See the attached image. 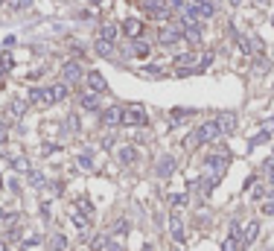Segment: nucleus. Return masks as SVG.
<instances>
[{
  "label": "nucleus",
  "instance_id": "nucleus-1",
  "mask_svg": "<svg viewBox=\"0 0 274 251\" xmlns=\"http://www.w3.org/2000/svg\"><path fill=\"white\" fill-rule=\"evenodd\" d=\"M181 38H184V27H181V24H169V21H166V24L157 30V41H160L163 47H172V44H178Z\"/></svg>",
  "mask_w": 274,
  "mask_h": 251
},
{
  "label": "nucleus",
  "instance_id": "nucleus-2",
  "mask_svg": "<svg viewBox=\"0 0 274 251\" xmlns=\"http://www.w3.org/2000/svg\"><path fill=\"white\" fill-rule=\"evenodd\" d=\"M120 126H146V111L140 105H128L120 114Z\"/></svg>",
  "mask_w": 274,
  "mask_h": 251
},
{
  "label": "nucleus",
  "instance_id": "nucleus-3",
  "mask_svg": "<svg viewBox=\"0 0 274 251\" xmlns=\"http://www.w3.org/2000/svg\"><path fill=\"white\" fill-rule=\"evenodd\" d=\"M219 134H222V131H219V123H216V120H207V123H201L196 128L193 137H196V143H210V140H216Z\"/></svg>",
  "mask_w": 274,
  "mask_h": 251
},
{
  "label": "nucleus",
  "instance_id": "nucleus-4",
  "mask_svg": "<svg viewBox=\"0 0 274 251\" xmlns=\"http://www.w3.org/2000/svg\"><path fill=\"white\" fill-rule=\"evenodd\" d=\"M228 164H231V155L225 152V149H219L213 155H207V167L213 169V175H222L225 169H228Z\"/></svg>",
  "mask_w": 274,
  "mask_h": 251
},
{
  "label": "nucleus",
  "instance_id": "nucleus-5",
  "mask_svg": "<svg viewBox=\"0 0 274 251\" xmlns=\"http://www.w3.org/2000/svg\"><path fill=\"white\" fill-rule=\"evenodd\" d=\"M93 53H96V56H102V59H114V56H117V41L96 38V41H93Z\"/></svg>",
  "mask_w": 274,
  "mask_h": 251
},
{
  "label": "nucleus",
  "instance_id": "nucleus-6",
  "mask_svg": "<svg viewBox=\"0 0 274 251\" xmlns=\"http://www.w3.org/2000/svg\"><path fill=\"white\" fill-rule=\"evenodd\" d=\"M61 76H64V82L67 85H76V82H82V67H79V62H64V67H61Z\"/></svg>",
  "mask_w": 274,
  "mask_h": 251
},
{
  "label": "nucleus",
  "instance_id": "nucleus-7",
  "mask_svg": "<svg viewBox=\"0 0 274 251\" xmlns=\"http://www.w3.org/2000/svg\"><path fill=\"white\" fill-rule=\"evenodd\" d=\"M85 82H88V88H91L93 94H105V91H108V82H105V76H102L99 70H91V73L85 76Z\"/></svg>",
  "mask_w": 274,
  "mask_h": 251
},
{
  "label": "nucleus",
  "instance_id": "nucleus-8",
  "mask_svg": "<svg viewBox=\"0 0 274 251\" xmlns=\"http://www.w3.org/2000/svg\"><path fill=\"white\" fill-rule=\"evenodd\" d=\"M184 38H187V44H190V47H198V44L204 41L201 27H198V24H187V27H184Z\"/></svg>",
  "mask_w": 274,
  "mask_h": 251
},
{
  "label": "nucleus",
  "instance_id": "nucleus-9",
  "mask_svg": "<svg viewBox=\"0 0 274 251\" xmlns=\"http://www.w3.org/2000/svg\"><path fill=\"white\" fill-rule=\"evenodd\" d=\"M122 32H125L128 38H140V35H143V21H140V18H125V21H122Z\"/></svg>",
  "mask_w": 274,
  "mask_h": 251
},
{
  "label": "nucleus",
  "instance_id": "nucleus-10",
  "mask_svg": "<svg viewBox=\"0 0 274 251\" xmlns=\"http://www.w3.org/2000/svg\"><path fill=\"white\" fill-rule=\"evenodd\" d=\"M257 237H260V222L251 219L248 225H245V234H242V240H239V243L248 249V246H254V240H257Z\"/></svg>",
  "mask_w": 274,
  "mask_h": 251
},
{
  "label": "nucleus",
  "instance_id": "nucleus-11",
  "mask_svg": "<svg viewBox=\"0 0 274 251\" xmlns=\"http://www.w3.org/2000/svg\"><path fill=\"white\" fill-rule=\"evenodd\" d=\"M172 172H175V158L163 155L160 161H157V175H160V178H169Z\"/></svg>",
  "mask_w": 274,
  "mask_h": 251
},
{
  "label": "nucleus",
  "instance_id": "nucleus-12",
  "mask_svg": "<svg viewBox=\"0 0 274 251\" xmlns=\"http://www.w3.org/2000/svg\"><path fill=\"white\" fill-rule=\"evenodd\" d=\"M27 99H30V102H38V105H53V99H50V88H32Z\"/></svg>",
  "mask_w": 274,
  "mask_h": 251
},
{
  "label": "nucleus",
  "instance_id": "nucleus-13",
  "mask_svg": "<svg viewBox=\"0 0 274 251\" xmlns=\"http://www.w3.org/2000/svg\"><path fill=\"white\" fill-rule=\"evenodd\" d=\"M67 91H70V85H67V82H56V85H50V99H53V105H56V102H64V99H67Z\"/></svg>",
  "mask_w": 274,
  "mask_h": 251
},
{
  "label": "nucleus",
  "instance_id": "nucleus-14",
  "mask_svg": "<svg viewBox=\"0 0 274 251\" xmlns=\"http://www.w3.org/2000/svg\"><path fill=\"white\" fill-rule=\"evenodd\" d=\"M120 114H122L120 105L105 108V111H102V126H120Z\"/></svg>",
  "mask_w": 274,
  "mask_h": 251
},
{
  "label": "nucleus",
  "instance_id": "nucleus-15",
  "mask_svg": "<svg viewBox=\"0 0 274 251\" xmlns=\"http://www.w3.org/2000/svg\"><path fill=\"white\" fill-rule=\"evenodd\" d=\"M216 123H219V131H222V134H231V131L236 128V117H234L231 111H225V114H222Z\"/></svg>",
  "mask_w": 274,
  "mask_h": 251
},
{
  "label": "nucleus",
  "instance_id": "nucleus-16",
  "mask_svg": "<svg viewBox=\"0 0 274 251\" xmlns=\"http://www.w3.org/2000/svg\"><path fill=\"white\" fill-rule=\"evenodd\" d=\"M79 105H82L85 111H99V96L93 94V91H88V94L79 96Z\"/></svg>",
  "mask_w": 274,
  "mask_h": 251
},
{
  "label": "nucleus",
  "instance_id": "nucleus-17",
  "mask_svg": "<svg viewBox=\"0 0 274 251\" xmlns=\"http://www.w3.org/2000/svg\"><path fill=\"white\" fill-rule=\"evenodd\" d=\"M117 35H120V27H117L114 21H108V24H102V27H99V38H108V41H117Z\"/></svg>",
  "mask_w": 274,
  "mask_h": 251
},
{
  "label": "nucleus",
  "instance_id": "nucleus-18",
  "mask_svg": "<svg viewBox=\"0 0 274 251\" xmlns=\"http://www.w3.org/2000/svg\"><path fill=\"white\" fill-rule=\"evenodd\" d=\"M149 50H152V47H149L146 41H140V38H131V53H134L137 59H146V56H149Z\"/></svg>",
  "mask_w": 274,
  "mask_h": 251
},
{
  "label": "nucleus",
  "instance_id": "nucleus-19",
  "mask_svg": "<svg viewBox=\"0 0 274 251\" xmlns=\"http://www.w3.org/2000/svg\"><path fill=\"white\" fill-rule=\"evenodd\" d=\"M27 108H30V99H12L9 114H12V117H24V114H27Z\"/></svg>",
  "mask_w": 274,
  "mask_h": 251
},
{
  "label": "nucleus",
  "instance_id": "nucleus-20",
  "mask_svg": "<svg viewBox=\"0 0 274 251\" xmlns=\"http://www.w3.org/2000/svg\"><path fill=\"white\" fill-rule=\"evenodd\" d=\"M172 237H175V243H184V240H187V234H184V228H181V213H178V210L172 213Z\"/></svg>",
  "mask_w": 274,
  "mask_h": 251
},
{
  "label": "nucleus",
  "instance_id": "nucleus-21",
  "mask_svg": "<svg viewBox=\"0 0 274 251\" xmlns=\"http://www.w3.org/2000/svg\"><path fill=\"white\" fill-rule=\"evenodd\" d=\"M198 15H201V21H210L216 15V3H210V0H201L198 3Z\"/></svg>",
  "mask_w": 274,
  "mask_h": 251
},
{
  "label": "nucleus",
  "instance_id": "nucleus-22",
  "mask_svg": "<svg viewBox=\"0 0 274 251\" xmlns=\"http://www.w3.org/2000/svg\"><path fill=\"white\" fill-rule=\"evenodd\" d=\"M70 219H73V225H76V228H82V231L88 228V216H85V213H82V210H79L76 205L70 208Z\"/></svg>",
  "mask_w": 274,
  "mask_h": 251
},
{
  "label": "nucleus",
  "instance_id": "nucleus-23",
  "mask_svg": "<svg viewBox=\"0 0 274 251\" xmlns=\"http://www.w3.org/2000/svg\"><path fill=\"white\" fill-rule=\"evenodd\" d=\"M117 158H120V164H134V158H137V149H134V146H122Z\"/></svg>",
  "mask_w": 274,
  "mask_h": 251
},
{
  "label": "nucleus",
  "instance_id": "nucleus-24",
  "mask_svg": "<svg viewBox=\"0 0 274 251\" xmlns=\"http://www.w3.org/2000/svg\"><path fill=\"white\" fill-rule=\"evenodd\" d=\"M169 205H172L175 210H181L184 205H187V193H172V196H169Z\"/></svg>",
  "mask_w": 274,
  "mask_h": 251
},
{
  "label": "nucleus",
  "instance_id": "nucleus-25",
  "mask_svg": "<svg viewBox=\"0 0 274 251\" xmlns=\"http://www.w3.org/2000/svg\"><path fill=\"white\" fill-rule=\"evenodd\" d=\"M222 251H239V237H234V234H228V240L222 243Z\"/></svg>",
  "mask_w": 274,
  "mask_h": 251
},
{
  "label": "nucleus",
  "instance_id": "nucleus-26",
  "mask_svg": "<svg viewBox=\"0 0 274 251\" xmlns=\"http://www.w3.org/2000/svg\"><path fill=\"white\" fill-rule=\"evenodd\" d=\"M193 62H196V59H193V53H181V56H175V64H178V67H193ZM193 70H196V67H193Z\"/></svg>",
  "mask_w": 274,
  "mask_h": 251
},
{
  "label": "nucleus",
  "instance_id": "nucleus-27",
  "mask_svg": "<svg viewBox=\"0 0 274 251\" xmlns=\"http://www.w3.org/2000/svg\"><path fill=\"white\" fill-rule=\"evenodd\" d=\"M248 41H251V53H257V56H260V53L266 50V47H263V38H260V35H248Z\"/></svg>",
  "mask_w": 274,
  "mask_h": 251
},
{
  "label": "nucleus",
  "instance_id": "nucleus-28",
  "mask_svg": "<svg viewBox=\"0 0 274 251\" xmlns=\"http://www.w3.org/2000/svg\"><path fill=\"white\" fill-rule=\"evenodd\" d=\"M105 246H108V237H105V234H99V237H93L91 251H105Z\"/></svg>",
  "mask_w": 274,
  "mask_h": 251
},
{
  "label": "nucleus",
  "instance_id": "nucleus-29",
  "mask_svg": "<svg viewBox=\"0 0 274 251\" xmlns=\"http://www.w3.org/2000/svg\"><path fill=\"white\" fill-rule=\"evenodd\" d=\"M193 114H196L193 108H175V111H172V120L178 123V120H187V117H193Z\"/></svg>",
  "mask_w": 274,
  "mask_h": 251
},
{
  "label": "nucleus",
  "instance_id": "nucleus-30",
  "mask_svg": "<svg viewBox=\"0 0 274 251\" xmlns=\"http://www.w3.org/2000/svg\"><path fill=\"white\" fill-rule=\"evenodd\" d=\"M210 64H213V53H204V56L198 59V64H196V73H201V70L210 67Z\"/></svg>",
  "mask_w": 274,
  "mask_h": 251
},
{
  "label": "nucleus",
  "instance_id": "nucleus-31",
  "mask_svg": "<svg viewBox=\"0 0 274 251\" xmlns=\"http://www.w3.org/2000/svg\"><path fill=\"white\" fill-rule=\"evenodd\" d=\"M12 167H15L18 172H30V161H27V158H12Z\"/></svg>",
  "mask_w": 274,
  "mask_h": 251
},
{
  "label": "nucleus",
  "instance_id": "nucleus-32",
  "mask_svg": "<svg viewBox=\"0 0 274 251\" xmlns=\"http://www.w3.org/2000/svg\"><path fill=\"white\" fill-rule=\"evenodd\" d=\"M76 208H79L85 216H91V213H93V205L88 202V199H76Z\"/></svg>",
  "mask_w": 274,
  "mask_h": 251
},
{
  "label": "nucleus",
  "instance_id": "nucleus-33",
  "mask_svg": "<svg viewBox=\"0 0 274 251\" xmlns=\"http://www.w3.org/2000/svg\"><path fill=\"white\" fill-rule=\"evenodd\" d=\"M79 167H82V169H93V158L88 155V152H82V155H79Z\"/></svg>",
  "mask_w": 274,
  "mask_h": 251
},
{
  "label": "nucleus",
  "instance_id": "nucleus-34",
  "mask_svg": "<svg viewBox=\"0 0 274 251\" xmlns=\"http://www.w3.org/2000/svg\"><path fill=\"white\" fill-rule=\"evenodd\" d=\"M53 249H56V251H64V249H67V240H64L61 234H56V237H53Z\"/></svg>",
  "mask_w": 274,
  "mask_h": 251
},
{
  "label": "nucleus",
  "instance_id": "nucleus-35",
  "mask_svg": "<svg viewBox=\"0 0 274 251\" xmlns=\"http://www.w3.org/2000/svg\"><path fill=\"white\" fill-rule=\"evenodd\" d=\"M266 140H269V131H260L257 137H251V149H254V146H260V143H266Z\"/></svg>",
  "mask_w": 274,
  "mask_h": 251
},
{
  "label": "nucleus",
  "instance_id": "nucleus-36",
  "mask_svg": "<svg viewBox=\"0 0 274 251\" xmlns=\"http://www.w3.org/2000/svg\"><path fill=\"white\" fill-rule=\"evenodd\" d=\"M0 64H3V67H9V70H12V67H15V59H12V56H9V53H3V56H0Z\"/></svg>",
  "mask_w": 274,
  "mask_h": 251
},
{
  "label": "nucleus",
  "instance_id": "nucleus-37",
  "mask_svg": "<svg viewBox=\"0 0 274 251\" xmlns=\"http://www.w3.org/2000/svg\"><path fill=\"white\" fill-rule=\"evenodd\" d=\"M30 181L35 187H41V184H44V175H41V172H30Z\"/></svg>",
  "mask_w": 274,
  "mask_h": 251
},
{
  "label": "nucleus",
  "instance_id": "nucleus-38",
  "mask_svg": "<svg viewBox=\"0 0 274 251\" xmlns=\"http://www.w3.org/2000/svg\"><path fill=\"white\" fill-rule=\"evenodd\" d=\"M263 213H266V216H274V199H272V202H266V205H263Z\"/></svg>",
  "mask_w": 274,
  "mask_h": 251
},
{
  "label": "nucleus",
  "instance_id": "nucleus-39",
  "mask_svg": "<svg viewBox=\"0 0 274 251\" xmlns=\"http://www.w3.org/2000/svg\"><path fill=\"white\" fill-rule=\"evenodd\" d=\"M9 3H12L15 9H27V6H30L32 0H9Z\"/></svg>",
  "mask_w": 274,
  "mask_h": 251
},
{
  "label": "nucleus",
  "instance_id": "nucleus-40",
  "mask_svg": "<svg viewBox=\"0 0 274 251\" xmlns=\"http://www.w3.org/2000/svg\"><path fill=\"white\" fill-rule=\"evenodd\" d=\"M105 251H122V246L117 243V240H108V246H105Z\"/></svg>",
  "mask_w": 274,
  "mask_h": 251
},
{
  "label": "nucleus",
  "instance_id": "nucleus-41",
  "mask_svg": "<svg viewBox=\"0 0 274 251\" xmlns=\"http://www.w3.org/2000/svg\"><path fill=\"white\" fill-rule=\"evenodd\" d=\"M146 73H152V76H163V70H160V67H155V64L146 67Z\"/></svg>",
  "mask_w": 274,
  "mask_h": 251
},
{
  "label": "nucleus",
  "instance_id": "nucleus-42",
  "mask_svg": "<svg viewBox=\"0 0 274 251\" xmlns=\"http://www.w3.org/2000/svg\"><path fill=\"white\" fill-rule=\"evenodd\" d=\"M125 231H128V222L120 219V222H117V234H125Z\"/></svg>",
  "mask_w": 274,
  "mask_h": 251
},
{
  "label": "nucleus",
  "instance_id": "nucleus-43",
  "mask_svg": "<svg viewBox=\"0 0 274 251\" xmlns=\"http://www.w3.org/2000/svg\"><path fill=\"white\" fill-rule=\"evenodd\" d=\"M254 199H266V190H263V187H254Z\"/></svg>",
  "mask_w": 274,
  "mask_h": 251
},
{
  "label": "nucleus",
  "instance_id": "nucleus-44",
  "mask_svg": "<svg viewBox=\"0 0 274 251\" xmlns=\"http://www.w3.org/2000/svg\"><path fill=\"white\" fill-rule=\"evenodd\" d=\"M6 137H9V134H6V128H3V126H0V146H3V143H6Z\"/></svg>",
  "mask_w": 274,
  "mask_h": 251
},
{
  "label": "nucleus",
  "instance_id": "nucleus-45",
  "mask_svg": "<svg viewBox=\"0 0 274 251\" xmlns=\"http://www.w3.org/2000/svg\"><path fill=\"white\" fill-rule=\"evenodd\" d=\"M140 251H155V249H152V246H149V243H146V246H143V249H140Z\"/></svg>",
  "mask_w": 274,
  "mask_h": 251
},
{
  "label": "nucleus",
  "instance_id": "nucleus-46",
  "mask_svg": "<svg viewBox=\"0 0 274 251\" xmlns=\"http://www.w3.org/2000/svg\"><path fill=\"white\" fill-rule=\"evenodd\" d=\"M88 3H93V6H99V3H105V0H88Z\"/></svg>",
  "mask_w": 274,
  "mask_h": 251
},
{
  "label": "nucleus",
  "instance_id": "nucleus-47",
  "mask_svg": "<svg viewBox=\"0 0 274 251\" xmlns=\"http://www.w3.org/2000/svg\"><path fill=\"white\" fill-rule=\"evenodd\" d=\"M0 251H9V246H6V243H0Z\"/></svg>",
  "mask_w": 274,
  "mask_h": 251
},
{
  "label": "nucleus",
  "instance_id": "nucleus-48",
  "mask_svg": "<svg viewBox=\"0 0 274 251\" xmlns=\"http://www.w3.org/2000/svg\"><path fill=\"white\" fill-rule=\"evenodd\" d=\"M0 219H6V213H3V210H0Z\"/></svg>",
  "mask_w": 274,
  "mask_h": 251
},
{
  "label": "nucleus",
  "instance_id": "nucleus-49",
  "mask_svg": "<svg viewBox=\"0 0 274 251\" xmlns=\"http://www.w3.org/2000/svg\"><path fill=\"white\" fill-rule=\"evenodd\" d=\"M231 3H234V6H239V0H231Z\"/></svg>",
  "mask_w": 274,
  "mask_h": 251
},
{
  "label": "nucleus",
  "instance_id": "nucleus-50",
  "mask_svg": "<svg viewBox=\"0 0 274 251\" xmlns=\"http://www.w3.org/2000/svg\"><path fill=\"white\" fill-rule=\"evenodd\" d=\"M269 181H272V184H274V172H272V178H269Z\"/></svg>",
  "mask_w": 274,
  "mask_h": 251
},
{
  "label": "nucleus",
  "instance_id": "nucleus-51",
  "mask_svg": "<svg viewBox=\"0 0 274 251\" xmlns=\"http://www.w3.org/2000/svg\"><path fill=\"white\" fill-rule=\"evenodd\" d=\"M193 3H196V6H198V3H201V0H193Z\"/></svg>",
  "mask_w": 274,
  "mask_h": 251
},
{
  "label": "nucleus",
  "instance_id": "nucleus-52",
  "mask_svg": "<svg viewBox=\"0 0 274 251\" xmlns=\"http://www.w3.org/2000/svg\"><path fill=\"white\" fill-rule=\"evenodd\" d=\"M272 27H274V15H272Z\"/></svg>",
  "mask_w": 274,
  "mask_h": 251
},
{
  "label": "nucleus",
  "instance_id": "nucleus-53",
  "mask_svg": "<svg viewBox=\"0 0 274 251\" xmlns=\"http://www.w3.org/2000/svg\"><path fill=\"white\" fill-rule=\"evenodd\" d=\"M172 251H181V249H172Z\"/></svg>",
  "mask_w": 274,
  "mask_h": 251
},
{
  "label": "nucleus",
  "instance_id": "nucleus-54",
  "mask_svg": "<svg viewBox=\"0 0 274 251\" xmlns=\"http://www.w3.org/2000/svg\"><path fill=\"white\" fill-rule=\"evenodd\" d=\"M0 184H3V178H0Z\"/></svg>",
  "mask_w": 274,
  "mask_h": 251
},
{
  "label": "nucleus",
  "instance_id": "nucleus-55",
  "mask_svg": "<svg viewBox=\"0 0 274 251\" xmlns=\"http://www.w3.org/2000/svg\"><path fill=\"white\" fill-rule=\"evenodd\" d=\"M0 3H3V0H0Z\"/></svg>",
  "mask_w": 274,
  "mask_h": 251
}]
</instances>
